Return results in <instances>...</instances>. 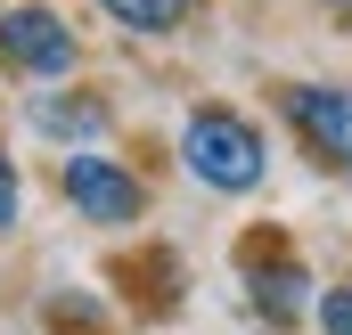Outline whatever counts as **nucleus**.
I'll return each instance as SVG.
<instances>
[{
	"mask_svg": "<svg viewBox=\"0 0 352 335\" xmlns=\"http://www.w3.org/2000/svg\"><path fill=\"white\" fill-rule=\"evenodd\" d=\"M173 148H180V172L205 196H263V180H270V131L230 98H197L180 115Z\"/></svg>",
	"mask_w": 352,
	"mask_h": 335,
	"instance_id": "nucleus-1",
	"label": "nucleus"
},
{
	"mask_svg": "<svg viewBox=\"0 0 352 335\" xmlns=\"http://www.w3.org/2000/svg\"><path fill=\"white\" fill-rule=\"evenodd\" d=\"M238 294H246V311H254L270 335H295L311 319V303H320L311 262L287 246V229H246V238H238Z\"/></svg>",
	"mask_w": 352,
	"mask_h": 335,
	"instance_id": "nucleus-2",
	"label": "nucleus"
},
{
	"mask_svg": "<svg viewBox=\"0 0 352 335\" xmlns=\"http://www.w3.org/2000/svg\"><path fill=\"white\" fill-rule=\"evenodd\" d=\"M270 115L287 123L295 156L311 172H328V180L352 172V90L344 82H278L270 90Z\"/></svg>",
	"mask_w": 352,
	"mask_h": 335,
	"instance_id": "nucleus-3",
	"label": "nucleus"
},
{
	"mask_svg": "<svg viewBox=\"0 0 352 335\" xmlns=\"http://www.w3.org/2000/svg\"><path fill=\"white\" fill-rule=\"evenodd\" d=\"M58 196H66V213L90 221V229H140L148 221V180L123 164V156H107V148H66Z\"/></svg>",
	"mask_w": 352,
	"mask_h": 335,
	"instance_id": "nucleus-4",
	"label": "nucleus"
},
{
	"mask_svg": "<svg viewBox=\"0 0 352 335\" xmlns=\"http://www.w3.org/2000/svg\"><path fill=\"white\" fill-rule=\"evenodd\" d=\"M82 66V33L50 8V0H16V8H0V74H16V82H66Z\"/></svg>",
	"mask_w": 352,
	"mask_h": 335,
	"instance_id": "nucleus-5",
	"label": "nucleus"
},
{
	"mask_svg": "<svg viewBox=\"0 0 352 335\" xmlns=\"http://www.w3.org/2000/svg\"><path fill=\"white\" fill-rule=\"evenodd\" d=\"M25 123H33L41 139H58V148H98L107 123H115V106H107L90 82H50V90L25 98Z\"/></svg>",
	"mask_w": 352,
	"mask_h": 335,
	"instance_id": "nucleus-6",
	"label": "nucleus"
},
{
	"mask_svg": "<svg viewBox=\"0 0 352 335\" xmlns=\"http://www.w3.org/2000/svg\"><path fill=\"white\" fill-rule=\"evenodd\" d=\"M98 16L140 33V41H173V33H188L205 16V0H98Z\"/></svg>",
	"mask_w": 352,
	"mask_h": 335,
	"instance_id": "nucleus-7",
	"label": "nucleus"
},
{
	"mask_svg": "<svg viewBox=\"0 0 352 335\" xmlns=\"http://www.w3.org/2000/svg\"><path fill=\"white\" fill-rule=\"evenodd\" d=\"M41 327L50 335H115V311H107L90 286H50V294H41Z\"/></svg>",
	"mask_w": 352,
	"mask_h": 335,
	"instance_id": "nucleus-8",
	"label": "nucleus"
},
{
	"mask_svg": "<svg viewBox=\"0 0 352 335\" xmlns=\"http://www.w3.org/2000/svg\"><path fill=\"white\" fill-rule=\"evenodd\" d=\"M311 327H320V335H352V278H328V286H320Z\"/></svg>",
	"mask_w": 352,
	"mask_h": 335,
	"instance_id": "nucleus-9",
	"label": "nucleus"
},
{
	"mask_svg": "<svg viewBox=\"0 0 352 335\" xmlns=\"http://www.w3.org/2000/svg\"><path fill=\"white\" fill-rule=\"evenodd\" d=\"M16 221H25V172H16V156H8V148H0V238H8Z\"/></svg>",
	"mask_w": 352,
	"mask_h": 335,
	"instance_id": "nucleus-10",
	"label": "nucleus"
},
{
	"mask_svg": "<svg viewBox=\"0 0 352 335\" xmlns=\"http://www.w3.org/2000/svg\"><path fill=\"white\" fill-rule=\"evenodd\" d=\"M328 16H336V33H352V0H328Z\"/></svg>",
	"mask_w": 352,
	"mask_h": 335,
	"instance_id": "nucleus-11",
	"label": "nucleus"
}]
</instances>
